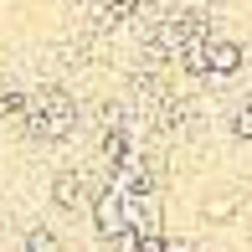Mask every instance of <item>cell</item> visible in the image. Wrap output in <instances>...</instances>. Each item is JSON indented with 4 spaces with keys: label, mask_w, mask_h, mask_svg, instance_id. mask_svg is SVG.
I'll return each instance as SVG.
<instances>
[{
    "label": "cell",
    "mask_w": 252,
    "mask_h": 252,
    "mask_svg": "<svg viewBox=\"0 0 252 252\" xmlns=\"http://www.w3.org/2000/svg\"><path fill=\"white\" fill-rule=\"evenodd\" d=\"M242 67V47L237 41H221V36H206V72H237Z\"/></svg>",
    "instance_id": "cell-3"
},
{
    "label": "cell",
    "mask_w": 252,
    "mask_h": 252,
    "mask_svg": "<svg viewBox=\"0 0 252 252\" xmlns=\"http://www.w3.org/2000/svg\"><path fill=\"white\" fill-rule=\"evenodd\" d=\"M26 252H52V237H47V232H36V237H26Z\"/></svg>",
    "instance_id": "cell-6"
},
{
    "label": "cell",
    "mask_w": 252,
    "mask_h": 252,
    "mask_svg": "<svg viewBox=\"0 0 252 252\" xmlns=\"http://www.w3.org/2000/svg\"><path fill=\"white\" fill-rule=\"evenodd\" d=\"M31 124H36V134H47V139H62V134L72 129V98L67 93H36L31 98Z\"/></svg>",
    "instance_id": "cell-1"
},
{
    "label": "cell",
    "mask_w": 252,
    "mask_h": 252,
    "mask_svg": "<svg viewBox=\"0 0 252 252\" xmlns=\"http://www.w3.org/2000/svg\"><path fill=\"white\" fill-rule=\"evenodd\" d=\"M237 134H242V139H252V98H247V108L237 113Z\"/></svg>",
    "instance_id": "cell-5"
},
{
    "label": "cell",
    "mask_w": 252,
    "mask_h": 252,
    "mask_svg": "<svg viewBox=\"0 0 252 252\" xmlns=\"http://www.w3.org/2000/svg\"><path fill=\"white\" fill-rule=\"evenodd\" d=\"M83 201H88L83 175H57V206H83Z\"/></svg>",
    "instance_id": "cell-4"
},
{
    "label": "cell",
    "mask_w": 252,
    "mask_h": 252,
    "mask_svg": "<svg viewBox=\"0 0 252 252\" xmlns=\"http://www.w3.org/2000/svg\"><path fill=\"white\" fill-rule=\"evenodd\" d=\"M98 232L103 237H124L129 232V196H124L119 186L98 196Z\"/></svg>",
    "instance_id": "cell-2"
}]
</instances>
